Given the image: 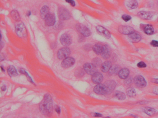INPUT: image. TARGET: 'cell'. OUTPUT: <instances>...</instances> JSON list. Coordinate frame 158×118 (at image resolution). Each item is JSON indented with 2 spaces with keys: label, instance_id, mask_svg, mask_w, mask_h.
<instances>
[{
  "label": "cell",
  "instance_id": "11",
  "mask_svg": "<svg viewBox=\"0 0 158 118\" xmlns=\"http://www.w3.org/2000/svg\"><path fill=\"white\" fill-rule=\"evenodd\" d=\"M154 13L152 12L141 11L137 13L138 17L144 20H150L154 16Z\"/></svg>",
  "mask_w": 158,
  "mask_h": 118
},
{
  "label": "cell",
  "instance_id": "35",
  "mask_svg": "<svg viewBox=\"0 0 158 118\" xmlns=\"http://www.w3.org/2000/svg\"><path fill=\"white\" fill-rule=\"evenodd\" d=\"M137 66L138 68H145L147 67V65L146 64L145 62H143V61L139 62L137 65Z\"/></svg>",
  "mask_w": 158,
  "mask_h": 118
},
{
  "label": "cell",
  "instance_id": "3",
  "mask_svg": "<svg viewBox=\"0 0 158 118\" xmlns=\"http://www.w3.org/2000/svg\"><path fill=\"white\" fill-rule=\"evenodd\" d=\"M76 29L77 31L85 37H88L91 35V32L89 29L83 24H77Z\"/></svg>",
  "mask_w": 158,
  "mask_h": 118
},
{
  "label": "cell",
  "instance_id": "44",
  "mask_svg": "<svg viewBox=\"0 0 158 118\" xmlns=\"http://www.w3.org/2000/svg\"><path fill=\"white\" fill-rule=\"evenodd\" d=\"M2 56H3V55H2V54H1V61H2V60H4V57H3Z\"/></svg>",
  "mask_w": 158,
  "mask_h": 118
},
{
  "label": "cell",
  "instance_id": "28",
  "mask_svg": "<svg viewBox=\"0 0 158 118\" xmlns=\"http://www.w3.org/2000/svg\"><path fill=\"white\" fill-rule=\"evenodd\" d=\"M115 96L119 100H124L126 99V95L120 91H116L115 93Z\"/></svg>",
  "mask_w": 158,
  "mask_h": 118
},
{
  "label": "cell",
  "instance_id": "13",
  "mask_svg": "<svg viewBox=\"0 0 158 118\" xmlns=\"http://www.w3.org/2000/svg\"><path fill=\"white\" fill-rule=\"evenodd\" d=\"M96 29L97 32L104 38L109 39L111 37L110 32H109V30H108L104 28V27L101 25H98L96 26Z\"/></svg>",
  "mask_w": 158,
  "mask_h": 118
},
{
  "label": "cell",
  "instance_id": "40",
  "mask_svg": "<svg viewBox=\"0 0 158 118\" xmlns=\"http://www.w3.org/2000/svg\"><path fill=\"white\" fill-rule=\"evenodd\" d=\"M55 111H56V112L58 114H60V107L58 106H55Z\"/></svg>",
  "mask_w": 158,
  "mask_h": 118
},
{
  "label": "cell",
  "instance_id": "2",
  "mask_svg": "<svg viewBox=\"0 0 158 118\" xmlns=\"http://www.w3.org/2000/svg\"><path fill=\"white\" fill-rule=\"evenodd\" d=\"M58 15L59 18L63 20H66L70 19L71 14L68 10L63 7L58 8Z\"/></svg>",
  "mask_w": 158,
  "mask_h": 118
},
{
  "label": "cell",
  "instance_id": "23",
  "mask_svg": "<svg viewBox=\"0 0 158 118\" xmlns=\"http://www.w3.org/2000/svg\"><path fill=\"white\" fill-rule=\"evenodd\" d=\"M49 8L47 6H43L40 12V15L42 19H45L46 17L49 14Z\"/></svg>",
  "mask_w": 158,
  "mask_h": 118
},
{
  "label": "cell",
  "instance_id": "43",
  "mask_svg": "<svg viewBox=\"0 0 158 118\" xmlns=\"http://www.w3.org/2000/svg\"><path fill=\"white\" fill-rule=\"evenodd\" d=\"M6 90V87L5 85H3V86H2V91H5Z\"/></svg>",
  "mask_w": 158,
  "mask_h": 118
},
{
  "label": "cell",
  "instance_id": "18",
  "mask_svg": "<svg viewBox=\"0 0 158 118\" xmlns=\"http://www.w3.org/2000/svg\"><path fill=\"white\" fill-rule=\"evenodd\" d=\"M128 38L130 42L132 43H138L141 39V37L137 32H134L128 35Z\"/></svg>",
  "mask_w": 158,
  "mask_h": 118
},
{
  "label": "cell",
  "instance_id": "19",
  "mask_svg": "<svg viewBox=\"0 0 158 118\" xmlns=\"http://www.w3.org/2000/svg\"><path fill=\"white\" fill-rule=\"evenodd\" d=\"M129 74V71L127 68H123L120 70L119 71L118 75L120 79H125L128 77Z\"/></svg>",
  "mask_w": 158,
  "mask_h": 118
},
{
  "label": "cell",
  "instance_id": "4",
  "mask_svg": "<svg viewBox=\"0 0 158 118\" xmlns=\"http://www.w3.org/2000/svg\"><path fill=\"white\" fill-rule=\"evenodd\" d=\"M15 32L20 38H24L26 36V28L23 23H21L17 25L15 27Z\"/></svg>",
  "mask_w": 158,
  "mask_h": 118
},
{
  "label": "cell",
  "instance_id": "22",
  "mask_svg": "<svg viewBox=\"0 0 158 118\" xmlns=\"http://www.w3.org/2000/svg\"><path fill=\"white\" fill-rule=\"evenodd\" d=\"M143 112L149 116H154L157 114V111L155 109L150 107H146L143 109Z\"/></svg>",
  "mask_w": 158,
  "mask_h": 118
},
{
  "label": "cell",
  "instance_id": "1",
  "mask_svg": "<svg viewBox=\"0 0 158 118\" xmlns=\"http://www.w3.org/2000/svg\"><path fill=\"white\" fill-rule=\"evenodd\" d=\"M40 109L42 114L47 116H50L53 114V102L51 96L46 94L40 104Z\"/></svg>",
  "mask_w": 158,
  "mask_h": 118
},
{
  "label": "cell",
  "instance_id": "14",
  "mask_svg": "<svg viewBox=\"0 0 158 118\" xmlns=\"http://www.w3.org/2000/svg\"><path fill=\"white\" fill-rule=\"evenodd\" d=\"M107 90L108 94H109L113 92L116 87L117 84L114 80L107 81L104 83Z\"/></svg>",
  "mask_w": 158,
  "mask_h": 118
},
{
  "label": "cell",
  "instance_id": "9",
  "mask_svg": "<svg viewBox=\"0 0 158 118\" xmlns=\"http://www.w3.org/2000/svg\"><path fill=\"white\" fill-rule=\"evenodd\" d=\"M60 41L62 45L64 46H68L72 43V39L70 35L67 33L62 35L60 38Z\"/></svg>",
  "mask_w": 158,
  "mask_h": 118
},
{
  "label": "cell",
  "instance_id": "41",
  "mask_svg": "<svg viewBox=\"0 0 158 118\" xmlns=\"http://www.w3.org/2000/svg\"><path fill=\"white\" fill-rule=\"evenodd\" d=\"M151 81L152 83H154L158 84V79H152Z\"/></svg>",
  "mask_w": 158,
  "mask_h": 118
},
{
  "label": "cell",
  "instance_id": "20",
  "mask_svg": "<svg viewBox=\"0 0 158 118\" xmlns=\"http://www.w3.org/2000/svg\"><path fill=\"white\" fill-rule=\"evenodd\" d=\"M143 30L145 34L148 35H151L154 34V28L153 26L151 24L144 25Z\"/></svg>",
  "mask_w": 158,
  "mask_h": 118
},
{
  "label": "cell",
  "instance_id": "24",
  "mask_svg": "<svg viewBox=\"0 0 158 118\" xmlns=\"http://www.w3.org/2000/svg\"><path fill=\"white\" fill-rule=\"evenodd\" d=\"M127 6L129 9H134L137 8L138 4L136 0H129L127 3Z\"/></svg>",
  "mask_w": 158,
  "mask_h": 118
},
{
  "label": "cell",
  "instance_id": "8",
  "mask_svg": "<svg viewBox=\"0 0 158 118\" xmlns=\"http://www.w3.org/2000/svg\"><path fill=\"white\" fill-rule=\"evenodd\" d=\"M119 32L124 35H129L134 32V28L128 25H120L118 27Z\"/></svg>",
  "mask_w": 158,
  "mask_h": 118
},
{
  "label": "cell",
  "instance_id": "26",
  "mask_svg": "<svg viewBox=\"0 0 158 118\" xmlns=\"http://www.w3.org/2000/svg\"><path fill=\"white\" fill-rule=\"evenodd\" d=\"M8 75L10 77H15L18 75L17 70L13 66H10L8 69Z\"/></svg>",
  "mask_w": 158,
  "mask_h": 118
},
{
  "label": "cell",
  "instance_id": "29",
  "mask_svg": "<svg viewBox=\"0 0 158 118\" xmlns=\"http://www.w3.org/2000/svg\"><path fill=\"white\" fill-rule=\"evenodd\" d=\"M103 46L100 44H96L93 47V50L96 54H100L102 52Z\"/></svg>",
  "mask_w": 158,
  "mask_h": 118
},
{
  "label": "cell",
  "instance_id": "31",
  "mask_svg": "<svg viewBox=\"0 0 158 118\" xmlns=\"http://www.w3.org/2000/svg\"><path fill=\"white\" fill-rule=\"evenodd\" d=\"M92 64L96 67H99L100 66H101L102 65V60H101L100 58H95L92 60Z\"/></svg>",
  "mask_w": 158,
  "mask_h": 118
},
{
  "label": "cell",
  "instance_id": "36",
  "mask_svg": "<svg viewBox=\"0 0 158 118\" xmlns=\"http://www.w3.org/2000/svg\"><path fill=\"white\" fill-rule=\"evenodd\" d=\"M151 45L155 47H158V41L156 40H152L150 43Z\"/></svg>",
  "mask_w": 158,
  "mask_h": 118
},
{
  "label": "cell",
  "instance_id": "32",
  "mask_svg": "<svg viewBox=\"0 0 158 118\" xmlns=\"http://www.w3.org/2000/svg\"><path fill=\"white\" fill-rule=\"evenodd\" d=\"M84 70L82 68H79L76 71L75 76L77 77H81L85 74Z\"/></svg>",
  "mask_w": 158,
  "mask_h": 118
},
{
  "label": "cell",
  "instance_id": "25",
  "mask_svg": "<svg viewBox=\"0 0 158 118\" xmlns=\"http://www.w3.org/2000/svg\"><path fill=\"white\" fill-rule=\"evenodd\" d=\"M120 68L118 65H114L111 66L109 70V73L111 75H116L118 73L119 71L120 70Z\"/></svg>",
  "mask_w": 158,
  "mask_h": 118
},
{
  "label": "cell",
  "instance_id": "45",
  "mask_svg": "<svg viewBox=\"0 0 158 118\" xmlns=\"http://www.w3.org/2000/svg\"><path fill=\"white\" fill-rule=\"evenodd\" d=\"M2 45H3V44H2V41H1V49L2 48Z\"/></svg>",
  "mask_w": 158,
  "mask_h": 118
},
{
  "label": "cell",
  "instance_id": "16",
  "mask_svg": "<svg viewBox=\"0 0 158 118\" xmlns=\"http://www.w3.org/2000/svg\"><path fill=\"white\" fill-rule=\"evenodd\" d=\"M103 75H102V73L99 72H96L94 74L92 75L91 78L92 82L95 84H100L102 82V81L103 80Z\"/></svg>",
  "mask_w": 158,
  "mask_h": 118
},
{
  "label": "cell",
  "instance_id": "33",
  "mask_svg": "<svg viewBox=\"0 0 158 118\" xmlns=\"http://www.w3.org/2000/svg\"><path fill=\"white\" fill-rule=\"evenodd\" d=\"M20 73L26 75L27 77V79H28V80L29 81V82L32 83V84H34V83H33V82H32V80L31 78H30V76L28 75V74L26 72V71H25L24 70L22 69H20Z\"/></svg>",
  "mask_w": 158,
  "mask_h": 118
},
{
  "label": "cell",
  "instance_id": "30",
  "mask_svg": "<svg viewBox=\"0 0 158 118\" xmlns=\"http://www.w3.org/2000/svg\"><path fill=\"white\" fill-rule=\"evenodd\" d=\"M11 16L13 19L16 21H19L20 20V16L19 13L16 10L12 11L11 13Z\"/></svg>",
  "mask_w": 158,
  "mask_h": 118
},
{
  "label": "cell",
  "instance_id": "5",
  "mask_svg": "<svg viewBox=\"0 0 158 118\" xmlns=\"http://www.w3.org/2000/svg\"><path fill=\"white\" fill-rule=\"evenodd\" d=\"M71 54L70 49L68 48H63L60 49L57 53V57L60 60H64L68 57Z\"/></svg>",
  "mask_w": 158,
  "mask_h": 118
},
{
  "label": "cell",
  "instance_id": "15",
  "mask_svg": "<svg viewBox=\"0 0 158 118\" xmlns=\"http://www.w3.org/2000/svg\"><path fill=\"white\" fill-rule=\"evenodd\" d=\"M101 55L102 58H104L105 60H107L110 57L111 55V51L108 45H104L103 46V49Z\"/></svg>",
  "mask_w": 158,
  "mask_h": 118
},
{
  "label": "cell",
  "instance_id": "42",
  "mask_svg": "<svg viewBox=\"0 0 158 118\" xmlns=\"http://www.w3.org/2000/svg\"><path fill=\"white\" fill-rule=\"evenodd\" d=\"M92 116H95V117H102V115L100 114H98V113H93L92 114Z\"/></svg>",
  "mask_w": 158,
  "mask_h": 118
},
{
  "label": "cell",
  "instance_id": "10",
  "mask_svg": "<svg viewBox=\"0 0 158 118\" xmlns=\"http://www.w3.org/2000/svg\"><path fill=\"white\" fill-rule=\"evenodd\" d=\"M83 69L89 75H92L96 71V67L93 64L87 63L83 65Z\"/></svg>",
  "mask_w": 158,
  "mask_h": 118
},
{
  "label": "cell",
  "instance_id": "27",
  "mask_svg": "<svg viewBox=\"0 0 158 118\" xmlns=\"http://www.w3.org/2000/svg\"><path fill=\"white\" fill-rule=\"evenodd\" d=\"M126 93L127 96L130 98H133L136 96V93L135 89L132 87H129L126 90Z\"/></svg>",
  "mask_w": 158,
  "mask_h": 118
},
{
  "label": "cell",
  "instance_id": "6",
  "mask_svg": "<svg viewBox=\"0 0 158 118\" xmlns=\"http://www.w3.org/2000/svg\"><path fill=\"white\" fill-rule=\"evenodd\" d=\"M134 82L136 86L140 88L145 87L147 85V81L141 75H137L134 79Z\"/></svg>",
  "mask_w": 158,
  "mask_h": 118
},
{
  "label": "cell",
  "instance_id": "46",
  "mask_svg": "<svg viewBox=\"0 0 158 118\" xmlns=\"http://www.w3.org/2000/svg\"><path fill=\"white\" fill-rule=\"evenodd\" d=\"M1 69H2V71H4V69H3V68H2V66H1Z\"/></svg>",
  "mask_w": 158,
  "mask_h": 118
},
{
  "label": "cell",
  "instance_id": "17",
  "mask_svg": "<svg viewBox=\"0 0 158 118\" xmlns=\"http://www.w3.org/2000/svg\"><path fill=\"white\" fill-rule=\"evenodd\" d=\"M45 20V24L48 26H53L55 24L56 22L54 15L52 13H49L46 17Z\"/></svg>",
  "mask_w": 158,
  "mask_h": 118
},
{
  "label": "cell",
  "instance_id": "7",
  "mask_svg": "<svg viewBox=\"0 0 158 118\" xmlns=\"http://www.w3.org/2000/svg\"><path fill=\"white\" fill-rule=\"evenodd\" d=\"M94 91L96 94L98 95H108L107 90L106 88L105 84H97L94 88Z\"/></svg>",
  "mask_w": 158,
  "mask_h": 118
},
{
  "label": "cell",
  "instance_id": "12",
  "mask_svg": "<svg viewBox=\"0 0 158 118\" xmlns=\"http://www.w3.org/2000/svg\"><path fill=\"white\" fill-rule=\"evenodd\" d=\"M75 61L74 58L71 57H68L63 60L61 66L62 68H68L73 66L75 64Z\"/></svg>",
  "mask_w": 158,
  "mask_h": 118
},
{
  "label": "cell",
  "instance_id": "21",
  "mask_svg": "<svg viewBox=\"0 0 158 118\" xmlns=\"http://www.w3.org/2000/svg\"><path fill=\"white\" fill-rule=\"evenodd\" d=\"M112 66L111 62L109 61H106L105 62L102 64L101 70L103 73H107L108 71H109L110 68Z\"/></svg>",
  "mask_w": 158,
  "mask_h": 118
},
{
  "label": "cell",
  "instance_id": "39",
  "mask_svg": "<svg viewBox=\"0 0 158 118\" xmlns=\"http://www.w3.org/2000/svg\"><path fill=\"white\" fill-rule=\"evenodd\" d=\"M152 92L155 95H158V87H155V88H154Z\"/></svg>",
  "mask_w": 158,
  "mask_h": 118
},
{
  "label": "cell",
  "instance_id": "38",
  "mask_svg": "<svg viewBox=\"0 0 158 118\" xmlns=\"http://www.w3.org/2000/svg\"><path fill=\"white\" fill-rule=\"evenodd\" d=\"M66 2L69 3L72 7L75 6V2L73 0H66Z\"/></svg>",
  "mask_w": 158,
  "mask_h": 118
},
{
  "label": "cell",
  "instance_id": "37",
  "mask_svg": "<svg viewBox=\"0 0 158 118\" xmlns=\"http://www.w3.org/2000/svg\"><path fill=\"white\" fill-rule=\"evenodd\" d=\"M125 83L127 84H129L132 83V79L130 77H128L125 79Z\"/></svg>",
  "mask_w": 158,
  "mask_h": 118
},
{
  "label": "cell",
  "instance_id": "34",
  "mask_svg": "<svg viewBox=\"0 0 158 118\" xmlns=\"http://www.w3.org/2000/svg\"><path fill=\"white\" fill-rule=\"evenodd\" d=\"M122 18L125 22L129 21L132 19V18L130 16V15H128V14H123L122 16Z\"/></svg>",
  "mask_w": 158,
  "mask_h": 118
}]
</instances>
